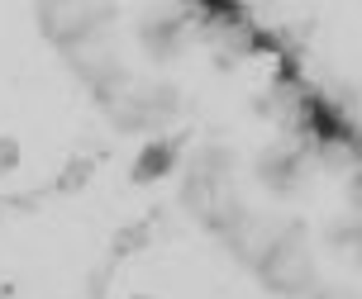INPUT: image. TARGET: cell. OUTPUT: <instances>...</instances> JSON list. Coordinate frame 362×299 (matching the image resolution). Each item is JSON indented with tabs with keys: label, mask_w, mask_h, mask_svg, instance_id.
Masks as SVG:
<instances>
[{
	"label": "cell",
	"mask_w": 362,
	"mask_h": 299,
	"mask_svg": "<svg viewBox=\"0 0 362 299\" xmlns=\"http://www.w3.org/2000/svg\"><path fill=\"white\" fill-rule=\"evenodd\" d=\"M257 276H262V285L276 290V295H310L315 262H310V252H305V228L276 233V238L257 252Z\"/></svg>",
	"instance_id": "6da1fadb"
},
{
	"label": "cell",
	"mask_w": 362,
	"mask_h": 299,
	"mask_svg": "<svg viewBox=\"0 0 362 299\" xmlns=\"http://www.w3.org/2000/svg\"><path fill=\"white\" fill-rule=\"evenodd\" d=\"M110 10H100V5H57V10H43V29L57 38V43H81V38H95L90 29L95 24H105Z\"/></svg>",
	"instance_id": "7a4b0ae2"
},
{
	"label": "cell",
	"mask_w": 362,
	"mask_h": 299,
	"mask_svg": "<svg viewBox=\"0 0 362 299\" xmlns=\"http://www.w3.org/2000/svg\"><path fill=\"white\" fill-rule=\"evenodd\" d=\"M177 166V142H148L144 152H139V161H134V181H158V176H167Z\"/></svg>",
	"instance_id": "3957f363"
},
{
	"label": "cell",
	"mask_w": 362,
	"mask_h": 299,
	"mask_svg": "<svg viewBox=\"0 0 362 299\" xmlns=\"http://www.w3.org/2000/svg\"><path fill=\"white\" fill-rule=\"evenodd\" d=\"M300 166H305V157H300L296 147H281V152L262 157V166H257V171H262L276 190H291V181H296V171H300Z\"/></svg>",
	"instance_id": "277c9868"
},
{
	"label": "cell",
	"mask_w": 362,
	"mask_h": 299,
	"mask_svg": "<svg viewBox=\"0 0 362 299\" xmlns=\"http://www.w3.org/2000/svg\"><path fill=\"white\" fill-rule=\"evenodd\" d=\"M15 166H19V142L15 138H0V176L15 171Z\"/></svg>",
	"instance_id": "5b68a950"
},
{
	"label": "cell",
	"mask_w": 362,
	"mask_h": 299,
	"mask_svg": "<svg viewBox=\"0 0 362 299\" xmlns=\"http://www.w3.org/2000/svg\"><path fill=\"white\" fill-rule=\"evenodd\" d=\"M81 181H90V161H72V166H67V176H62V190H76Z\"/></svg>",
	"instance_id": "8992f818"
},
{
	"label": "cell",
	"mask_w": 362,
	"mask_h": 299,
	"mask_svg": "<svg viewBox=\"0 0 362 299\" xmlns=\"http://www.w3.org/2000/svg\"><path fill=\"white\" fill-rule=\"evenodd\" d=\"M139 299H148V295H139Z\"/></svg>",
	"instance_id": "52a82bcc"
}]
</instances>
